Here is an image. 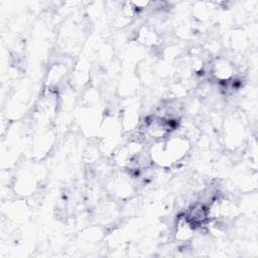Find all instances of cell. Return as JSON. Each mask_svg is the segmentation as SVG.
I'll return each mask as SVG.
<instances>
[{"label":"cell","mask_w":258,"mask_h":258,"mask_svg":"<svg viewBox=\"0 0 258 258\" xmlns=\"http://www.w3.org/2000/svg\"><path fill=\"white\" fill-rule=\"evenodd\" d=\"M185 217L192 226H196V225L202 224L203 222H205L207 220L208 210L205 208L204 205L196 204L195 206H192L189 209L188 214Z\"/></svg>","instance_id":"1"}]
</instances>
